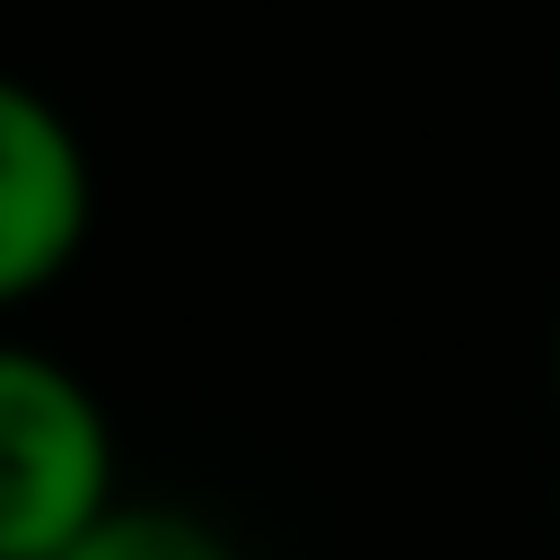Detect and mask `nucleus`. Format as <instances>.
<instances>
[{
    "mask_svg": "<svg viewBox=\"0 0 560 560\" xmlns=\"http://www.w3.org/2000/svg\"><path fill=\"white\" fill-rule=\"evenodd\" d=\"M551 376H560V324H551Z\"/></svg>",
    "mask_w": 560,
    "mask_h": 560,
    "instance_id": "obj_4",
    "label": "nucleus"
},
{
    "mask_svg": "<svg viewBox=\"0 0 560 560\" xmlns=\"http://www.w3.org/2000/svg\"><path fill=\"white\" fill-rule=\"evenodd\" d=\"M96 228V158L79 122L18 70H0V306L44 298Z\"/></svg>",
    "mask_w": 560,
    "mask_h": 560,
    "instance_id": "obj_2",
    "label": "nucleus"
},
{
    "mask_svg": "<svg viewBox=\"0 0 560 560\" xmlns=\"http://www.w3.org/2000/svg\"><path fill=\"white\" fill-rule=\"evenodd\" d=\"M52 560H236V542L175 499H114L105 516H88Z\"/></svg>",
    "mask_w": 560,
    "mask_h": 560,
    "instance_id": "obj_3",
    "label": "nucleus"
},
{
    "mask_svg": "<svg viewBox=\"0 0 560 560\" xmlns=\"http://www.w3.org/2000/svg\"><path fill=\"white\" fill-rule=\"evenodd\" d=\"M122 499V455L96 385L0 332V560H52Z\"/></svg>",
    "mask_w": 560,
    "mask_h": 560,
    "instance_id": "obj_1",
    "label": "nucleus"
}]
</instances>
